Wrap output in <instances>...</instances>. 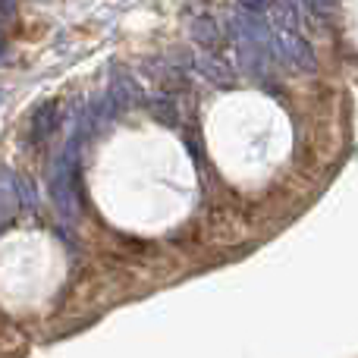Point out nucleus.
Returning a JSON list of instances; mask_svg holds the SVG:
<instances>
[{
    "label": "nucleus",
    "instance_id": "obj_3",
    "mask_svg": "<svg viewBox=\"0 0 358 358\" xmlns=\"http://www.w3.org/2000/svg\"><path fill=\"white\" fill-rule=\"evenodd\" d=\"M201 136L217 173L248 182L273 157V110L255 94H223L204 110Z\"/></svg>",
    "mask_w": 358,
    "mask_h": 358
},
{
    "label": "nucleus",
    "instance_id": "obj_2",
    "mask_svg": "<svg viewBox=\"0 0 358 358\" xmlns=\"http://www.w3.org/2000/svg\"><path fill=\"white\" fill-rule=\"evenodd\" d=\"M69 277L66 248L41 227H13L0 236V308L16 321L44 317Z\"/></svg>",
    "mask_w": 358,
    "mask_h": 358
},
{
    "label": "nucleus",
    "instance_id": "obj_1",
    "mask_svg": "<svg viewBox=\"0 0 358 358\" xmlns=\"http://www.w3.org/2000/svg\"><path fill=\"white\" fill-rule=\"evenodd\" d=\"M88 195L113 229L155 239L189 220L198 201L192 155L151 120L120 123L92 148Z\"/></svg>",
    "mask_w": 358,
    "mask_h": 358
}]
</instances>
